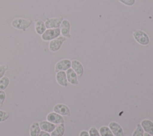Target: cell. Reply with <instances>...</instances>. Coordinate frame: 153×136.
<instances>
[{"label":"cell","instance_id":"11","mask_svg":"<svg viewBox=\"0 0 153 136\" xmlns=\"http://www.w3.org/2000/svg\"><path fill=\"white\" fill-rule=\"evenodd\" d=\"M56 79L57 82L61 86L66 87L68 86V80L65 71H59L56 73Z\"/></svg>","mask_w":153,"mask_h":136},{"label":"cell","instance_id":"30","mask_svg":"<svg viewBox=\"0 0 153 136\" xmlns=\"http://www.w3.org/2000/svg\"><path fill=\"white\" fill-rule=\"evenodd\" d=\"M124 136H128V135H124Z\"/></svg>","mask_w":153,"mask_h":136},{"label":"cell","instance_id":"3","mask_svg":"<svg viewBox=\"0 0 153 136\" xmlns=\"http://www.w3.org/2000/svg\"><path fill=\"white\" fill-rule=\"evenodd\" d=\"M133 36L134 39L140 45H146L149 42V38L147 34L140 30H136L133 32Z\"/></svg>","mask_w":153,"mask_h":136},{"label":"cell","instance_id":"4","mask_svg":"<svg viewBox=\"0 0 153 136\" xmlns=\"http://www.w3.org/2000/svg\"><path fill=\"white\" fill-rule=\"evenodd\" d=\"M66 41V38L63 36H59V37L50 41L48 48L50 51L56 52L63 45V42Z\"/></svg>","mask_w":153,"mask_h":136},{"label":"cell","instance_id":"16","mask_svg":"<svg viewBox=\"0 0 153 136\" xmlns=\"http://www.w3.org/2000/svg\"><path fill=\"white\" fill-rule=\"evenodd\" d=\"M144 131L153 135V122L149 119H144L140 123Z\"/></svg>","mask_w":153,"mask_h":136},{"label":"cell","instance_id":"15","mask_svg":"<svg viewBox=\"0 0 153 136\" xmlns=\"http://www.w3.org/2000/svg\"><path fill=\"white\" fill-rule=\"evenodd\" d=\"M47 28L45 25V23L38 18L35 20V30L37 34L41 35L46 30Z\"/></svg>","mask_w":153,"mask_h":136},{"label":"cell","instance_id":"7","mask_svg":"<svg viewBox=\"0 0 153 136\" xmlns=\"http://www.w3.org/2000/svg\"><path fill=\"white\" fill-rule=\"evenodd\" d=\"M47 121L55 125L65 123V120L62 116L56 112H50L48 113L47 116Z\"/></svg>","mask_w":153,"mask_h":136},{"label":"cell","instance_id":"18","mask_svg":"<svg viewBox=\"0 0 153 136\" xmlns=\"http://www.w3.org/2000/svg\"><path fill=\"white\" fill-rule=\"evenodd\" d=\"M41 132V128L39 127V123L36 122L33 123L30 127L29 135L30 136H38Z\"/></svg>","mask_w":153,"mask_h":136},{"label":"cell","instance_id":"12","mask_svg":"<svg viewBox=\"0 0 153 136\" xmlns=\"http://www.w3.org/2000/svg\"><path fill=\"white\" fill-rule=\"evenodd\" d=\"M71 67L79 77L82 76L84 73V67L82 64L79 61L76 60H72L71 61Z\"/></svg>","mask_w":153,"mask_h":136},{"label":"cell","instance_id":"9","mask_svg":"<svg viewBox=\"0 0 153 136\" xmlns=\"http://www.w3.org/2000/svg\"><path fill=\"white\" fill-rule=\"evenodd\" d=\"M70 23L68 20H63L60 26V33L65 38H70Z\"/></svg>","mask_w":153,"mask_h":136},{"label":"cell","instance_id":"23","mask_svg":"<svg viewBox=\"0 0 153 136\" xmlns=\"http://www.w3.org/2000/svg\"><path fill=\"white\" fill-rule=\"evenodd\" d=\"M88 134H89L90 136H100L99 132L94 126H92L90 128L89 131H88Z\"/></svg>","mask_w":153,"mask_h":136},{"label":"cell","instance_id":"5","mask_svg":"<svg viewBox=\"0 0 153 136\" xmlns=\"http://www.w3.org/2000/svg\"><path fill=\"white\" fill-rule=\"evenodd\" d=\"M63 21L62 17L54 18H48L44 22L47 29H56L59 28Z\"/></svg>","mask_w":153,"mask_h":136},{"label":"cell","instance_id":"20","mask_svg":"<svg viewBox=\"0 0 153 136\" xmlns=\"http://www.w3.org/2000/svg\"><path fill=\"white\" fill-rule=\"evenodd\" d=\"M10 84V79L7 76H3L0 79V90H5Z\"/></svg>","mask_w":153,"mask_h":136},{"label":"cell","instance_id":"14","mask_svg":"<svg viewBox=\"0 0 153 136\" xmlns=\"http://www.w3.org/2000/svg\"><path fill=\"white\" fill-rule=\"evenodd\" d=\"M39 127L42 131H45L47 132H51L56 128V125L51 123L48 121L44 120V121H41L39 123Z\"/></svg>","mask_w":153,"mask_h":136},{"label":"cell","instance_id":"10","mask_svg":"<svg viewBox=\"0 0 153 136\" xmlns=\"http://www.w3.org/2000/svg\"><path fill=\"white\" fill-rule=\"evenodd\" d=\"M109 128L115 136H124V132L121 125L116 122H111L109 124Z\"/></svg>","mask_w":153,"mask_h":136},{"label":"cell","instance_id":"13","mask_svg":"<svg viewBox=\"0 0 153 136\" xmlns=\"http://www.w3.org/2000/svg\"><path fill=\"white\" fill-rule=\"evenodd\" d=\"M68 81L72 85H78L79 82L77 79V75L72 69H69L66 72Z\"/></svg>","mask_w":153,"mask_h":136},{"label":"cell","instance_id":"19","mask_svg":"<svg viewBox=\"0 0 153 136\" xmlns=\"http://www.w3.org/2000/svg\"><path fill=\"white\" fill-rule=\"evenodd\" d=\"M99 133L101 136H114L110 128L106 126H101L99 129Z\"/></svg>","mask_w":153,"mask_h":136},{"label":"cell","instance_id":"24","mask_svg":"<svg viewBox=\"0 0 153 136\" xmlns=\"http://www.w3.org/2000/svg\"><path fill=\"white\" fill-rule=\"evenodd\" d=\"M8 69V66L5 64L0 65V79H1L3 76H4V75L6 72V71Z\"/></svg>","mask_w":153,"mask_h":136},{"label":"cell","instance_id":"1","mask_svg":"<svg viewBox=\"0 0 153 136\" xmlns=\"http://www.w3.org/2000/svg\"><path fill=\"white\" fill-rule=\"evenodd\" d=\"M32 23V21L30 20L23 18H16L12 20L11 24L16 29L25 31L31 26Z\"/></svg>","mask_w":153,"mask_h":136},{"label":"cell","instance_id":"28","mask_svg":"<svg viewBox=\"0 0 153 136\" xmlns=\"http://www.w3.org/2000/svg\"><path fill=\"white\" fill-rule=\"evenodd\" d=\"M79 136H90L89 134L86 131H82L79 134Z\"/></svg>","mask_w":153,"mask_h":136},{"label":"cell","instance_id":"21","mask_svg":"<svg viewBox=\"0 0 153 136\" xmlns=\"http://www.w3.org/2000/svg\"><path fill=\"white\" fill-rule=\"evenodd\" d=\"M144 130L140 123L137 124L136 128L134 131L132 136H143Z\"/></svg>","mask_w":153,"mask_h":136},{"label":"cell","instance_id":"25","mask_svg":"<svg viewBox=\"0 0 153 136\" xmlns=\"http://www.w3.org/2000/svg\"><path fill=\"white\" fill-rule=\"evenodd\" d=\"M6 98V94L4 91L0 90V106H2L5 101Z\"/></svg>","mask_w":153,"mask_h":136},{"label":"cell","instance_id":"6","mask_svg":"<svg viewBox=\"0 0 153 136\" xmlns=\"http://www.w3.org/2000/svg\"><path fill=\"white\" fill-rule=\"evenodd\" d=\"M71 67V61L69 59H63L59 61L55 66V72L66 71Z\"/></svg>","mask_w":153,"mask_h":136},{"label":"cell","instance_id":"17","mask_svg":"<svg viewBox=\"0 0 153 136\" xmlns=\"http://www.w3.org/2000/svg\"><path fill=\"white\" fill-rule=\"evenodd\" d=\"M65 131L64 123H59L51 132V136H63Z\"/></svg>","mask_w":153,"mask_h":136},{"label":"cell","instance_id":"8","mask_svg":"<svg viewBox=\"0 0 153 136\" xmlns=\"http://www.w3.org/2000/svg\"><path fill=\"white\" fill-rule=\"evenodd\" d=\"M53 111L61 116H70L71 115L69 108L64 104H57L55 105L53 108Z\"/></svg>","mask_w":153,"mask_h":136},{"label":"cell","instance_id":"27","mask_svg":"<svg viewBox=\"0 0 153 136\" xmlns=\"http://www.w3.org/2000/svg\"><path fill=\"white\" fill-rule=\"evenodd\" d=\"M38 136H51V135H50V134L48 132H47L45 131H42L40 132V133H39Z\"/></svg>","mask_w":153,"mask_h":136},{"label":"cell","instance_id":"22","mask_svg":"<svg viewBox=\"0 0 153 136\" xmlns=\"http://www.w3.org/2000/svg\"><path fill=\"white\" fill-rule=\"evenodd\" d=\"M9 113L5 111L0 110V122H4L9 118Z\"/></svg>","mask_w":153,"mask_h":136},{"label":"cell","instance_id":"2","mask_svg":"<svg viewBox=\"0 0 153 136\" xmlns=\"http://www.w3.org/2000/svg\"><path fill=\"white\" fill-rule=\"evenodd\" d=\"M60 28L47 29L43 34L41 35V38L44 41H50L60 36Z\"/></svg>","mask_w":153,"mask_h":136},{"label":"cell","instance_id":"29","mask_svg":"<svg viewBox=\"0 0 153 136\" xmlns=\"http://www.w3.org/2000/svg\"><path fill=\"white\" fill-rule=\"evenodd\" d=\"M143 136H152V135H150L149 134L147 133V132H145V133H144Z\"/></svg>","mask_w":153,"mask_h":136},{"label":"cell","instance_id":"26","mask_svg":"<svg viewBox=\"0 0 153 136\" xmlns=\"http://www.w3.org/2000/svg\"><path fill=\"white\" fill-rule=\"evenodd\" d=\"M124 5L128 6H132L135 3V0H118Z\"/></svg>","mask_w":153,"mask_h":136}]
</instances>
